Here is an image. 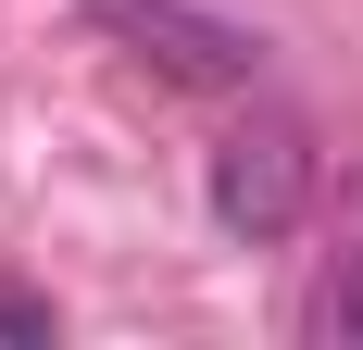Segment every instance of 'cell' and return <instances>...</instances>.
<instances>
[{
  "mask_svg": "<svg viewBox=\"0 0 363 350\" xmlns=\"http://www.w3.org/2000/svg\"><path fill=\"white\" fill-rule=\"evenodd\" d=\"M313 175H326L313 125H289V113H251V125H225V138H213L201 201H213V225H225L238 250H276V238H301V213H313Z\"/></svg>",
  "mask_w": 363,
  "mask_h": 350,
  "instance_id": "7a4b0ae2",
  "label": "cell"
},
{
  "mask_svg": "<svg viewBox=\"0 0 363 350\" xmlns=\"http://www.w3.org/2000/svg\"><path fill=\"white\" fill-rule=\"evenodd\" d=\"M301 338L313 350H363V225H338V250L313 263V288H301Z\"/></svg>",
  "mask_w": 363,
  "mask_h": 350,
  "instance_id": "3957f363",
  "label": "cell"
},
{
  "mask_svg": "<svg viewBox=\"0 0 363 350\" xmlns=\"http://www.w3.org/2000/svg\"><path fill=\"white\" fill-rule=\"evenodd\" d=\"M88 38H113L125 63H150L188 101H238L263 75V38L238 13H213V0H88Z\"/></svg>",
  "mask_w": 363,
  "mask_h": 350,
  "instance_id": "6da1fadb",
  "label": "cell"
},
{
  "mask_svg": "<svg viewBox=\"0 0 363 350\" xmlns=\"http://www.w3.org/2000/svg\"><path fill=\"white\" fill-rule=\"evenodd\" d=\"M0 338H13V350H50V300H26V288H0Z\"/></svg>",
  "mask_w": 363,
  "mask_h": 350,
  "instance_id": "277c9868",
  "label": "cell"
}]
</instances>
